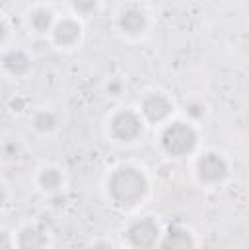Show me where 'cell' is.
Listing matches in <instances>:
<instances>
[{
  "instance_id": "6da1fadb",
  "label": "cell",
  "mask_w": 249,
  "mask_h": 249,
  "mask_svg": "<svg viewBox=\"0 0 249 249\" xmlns=\"http://www.w3.org/2000/svg\"><path fill=\"white\" fill-rule=\"evenodd\" d=\"M109 198L121 208H132L148 195V179L134 165H119L107 179Z\"/></svg>"
},
{
  "instance_id": "7a4b0ae2",
  "label": "cell",
  "mask_w": 249,
  "mask_h": 249,
  "mask_svg": "<svg viewBox=\"0 0 249 249\" xmlns=\"http://www.w3.org/2000/svg\"><path fill=\"white\" fill-rule=\"evenodd\" d=\"M160 142H161V148L169 156L181 158V156L191 154L196 148L198 132L187 121H173V123H169V124L163 126L161 136H160Z\"/></svg>"
},
{
  "instance_id": "3957f363",
  "label": "cell",
  "mask_w": 249,
  "mask_h": 249,
  "mask_svg": "<svg viewBox=\"0 0 249 249\" xmlns=\"http://www.w3.org/2000/svg\"><path fill=\"white\" fill-rule=\"evenodd\" d=\"M161 231L152 216L132 220L124 230V239L132 249H154L160 243Z\"/></svg>"
},
{
  "instance_id": "277c9868",
  "label": "cell",
  "mask_w": 249,
  "mask_h": 249,
  "mask_svg": "<svg viewBox=\"0 0 249 249\" xmlns=\"http://www.w3.org/2000/svg\"><path fill=\"white\" fill-rule=\"evenodd\" d=\"M195 171H196V179L204 185H220L230 171V165L226 161V158L216 152V150H208L202 152L196 158L195 163Z\"/></svg>"
},
{
  "instance_id": "5b68a950",
  "label": "cell",
  "mask_w": 249,
  "mask_h": 249,
  "mask_svg": "<svg viewBox=\"0 0 249 249\" xmlns=\"http://www.w3.org/2000/svg\"><path fill=\"white\" fill-rule=\"evenodd\" d=\"M142 130H144V123L140 115L130 109L117 111L109 121V132L117 142H124V144L134 142L138 136H142Z\"/></svg>"
},
{
  "instance_id": "8992f818",
  "label": "cell",
  "mask_w": 249,
  "mask_h": 249,
  "mask_svg": "<svg viewBox=\"0 0 249 249\" xmlns=\"http://www.w3.org/2000/svg\"><path fill=\"white\" fill-rule=\"evenodd\" d=\"M140 113L148 123L160 124V123H163L171 117L173 101L163 93H150V95L144 97V101L140 105Z\"/></svg>"
},
{
  "instance_id": "52a82bcc",
  "label": "cell",
  "mask_w": 249,
  "mask_h": 249,
  "mask_svg": "<svg viewBox=\"0 0 249 249\" xmlns=\"http://www.w3.org/2000/svg\"><path fill=\"white\" fill-rule=\"evenodd\" d=\"M51 33H53V41L58 47H74L82 39V23L74 18H62L54 21Z\"/></svg>"
},
{
  "instance_id": "ba28073f",
  "label": "cell",
  "mask_w": 249,
  "mask_h": 249,
  "mask_svg": "<svg viewBox=\"0 0 249 249\" xmlns=\"http://www.w3.org/2000/svg\"><path fill=\"white\" fill-rule=\"evenodd\" d=\"M148 25V18H146V12L138 6H126L121 14H119V27L124 35H130V37H136L140 33H144Z\"/></svg>"
},
{
  "instance_id": "9c48e42d",
  "label": "cell",
  "mask_w": 249,
  "mask_h": 249,
  "mask_svg": "<svg viewBox=\"0 0 249 249\" xmlns=\"http://www.w3.org/2000/svg\"><path fill=\"white\" fill-rule=\"evenodd\" d=\"M160 249H196V241L195 235L179 226L169 228L165 233H161L160 237Z\"/></svg>"
},
{
  "instance_id": "30bf717a",
  "label": "cell",
  "mask_w": 249,
  "mask_h": 249,
  "mask_svg": "<svg viewBox=\"0 0 249 249\" xmlns=\"http://www.w3.org/2000/svg\"><path fill=\"white\" fill-rule=\"evenodd\" d=\"M16 249H49V239L41 228L25 226L16 235Z\"/></svg>"
},
{
  "instance_id": "8fae6325",
  "label": "cell",
  "mask_w": 249,
  "mask_h": 249,
  "mask_svg": "<svg viewBox=\"0 0 249 249\" xmlns=\"http://www.w3.org/2000/svg\"><path fill=\"white\" fill-rule=\"evenodd\" d=\"M2 66L12 76H25L31 70V58L21 49H12L2 56Z\"/></svg>"
},
{
  "instance_id": "7c38bea8",
  "label": "cell",
  "mask_w": 249,
  "mask_h": 249,
  "mask_svg": "<svg viewBox=\"0 0 249 249\" xmlns=\"http://www.w3.org/2000/svg\"><path fill=\"white\" fill-rule=\"evenodd\" d=\"M62 181H64L62 171H60L58 167H54V165H45V167L39 171V175H37L39 187H41L43 191H47V193H56V191L60 189Z\"/></svg>"
},
{
  "instance_id": "4fadbf2b",
  "label": "cell",
  "mask_w": 249,
  "mask_h": 249,
  "mask_svg": "<svg viewBox=\"0 0 249 249\" xmlns=\"http://www.w3.org/2000/svg\"><path fill=\"white\" fill-rule=\"evenodd\" d=\"M29 25L37 33H47L54 25V16H53V12L49 8H35L29 14Z\"/></svg>"
},
{
  "instance_id": "5bb4252c",
  "label": "cell",
  "mask_w": 249,
  "mask_h": 249,
  "mask_svg": "<svg viewBox=\"0 0 249 249\" xmlns=\"http://www.w3.org/2000/svg\"><path fill=\"white\" fill-rule=\"evenodd\" d=\"M33 128L39 130V132H51L56 128L58 124V117L54 111H49V109H43V111H37L33 115Z\"/></svg>"
},
{
  "instance_id": "9a60e30c",
  "label": "cell",
  "mask_w": 249,
  "mask_h": 249,
  "mask_svg": "<svg viewBox=\"0 0 249 249\" xmlns=\"http://www.w3.org/2000/svg\"><path fill=\"white\" fill-rule=\"evenodd\" d=\"M185 113H187V117L189 119H193V121H198V119H202L204 115H206V105L202 103V101H189L187 105H185Z\"/></svg>"
},
{
  "instance_id": "2e32d148",
  "label": "cell",
  "mask_w": 249,
  "mask_h": 249,
  "mask_svg": "<svg viewBox=\"0 0 249 249\" xmlns=\"http://www.w3.org/2000/svg\"><path fill=\"white\" fill-rule=\"evenodd\" d=\"M0 249H14V237L6 230H0Z\"/></svg>"
},
{
  "instance_id": "e0dca14e",
  "label": "cell",
  "mask_w": 249,
  "mask_h": 249,
  "mask_svg": "<svg viewBox=\"0 0 249 249\" xmlns=\"http://www.w3.org/2000/svg\"><path fill=\"white\" fill-rule=\"evenodd\" d=\"M89 249H115V245L111 243V241H105V239H101V241H95Z\"/></svg>"
},
{
  "instance_id": "ac0fdd59",
  "label": "cell",
  "mask_w": 249,
  "mask_h": 249,
  "mask_svg": "<svg viewBox=\"0 0 249 249\" xmlns=\"http://www.w3.org/2000/svg\"><path fill=\"white\" fill-rule=\"evenodd\" d=\"M8 25H6V21L0 18V43H4L6 41V37H8Z\"/></svg>"
},
{
  "instance_id": "d6986e66",
  "label": "cell",
  "mask_w": 249,
  "mask_h": 249,
  "mask_svg": "<svg viewBox=\"0 0 249 249\" xmlns=\"http://www.w3.org/2000/svg\"><path fill=\"white\" fill-rule=\"evenodd\" d=\"M76 10H93L95 8V2H89V4H82V2H76L74 4Z\"/></svg>"
},
{
  "instance_id": "ffe728a7",
  "label": "cell",
  "mask_w": 249,
  "mask_h": 249,
  "mask_svg": "<svg viewBox=\"0 0 249 249\" xmlns=\"http://www.w3.org/2000/svg\"><path fill=\"white\" fill-rule=\"evenodd\" d=\"M6 202V189H4V185L0 183V206Z\"/></svg>"
},
{
  "instance_id": "44dd1931",
  "label": "cell",
  "mask_w": 249,
  "mask_h": 249,
  "mask_svg": "<svg viewBox=\"0 0 249 249\" xmlns=\"http://www.w3.org/2000/svg\"><path fill=\"white\" fill-rule=\"evenodd\" d=\"M107 89H111V91H113L111 95H119V89H121V86H119V84H113V86H107Z\"/></svg>"
}]
</instances>
